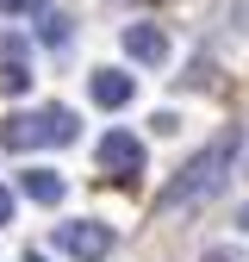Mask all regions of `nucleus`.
<instances>
[{
  "mask_svg": "<svg viewBox=\"0 0 249 262\" xmlns=\"http://www.w3.org/2000/svg\"><path fill=\"white\" fill-rule=\"evenodd\" d=\"M237 150H243V138H237V131H225V138H212L200 156H187V162H181V175L162 187L156 212H162V219H175V212H193V206H206L212 193L231 181V162H237Z\"/></svg>",
  "mask_w": 249,
  "mask_h": 262,
  "instance_id": "f257e3e1",
  "label": "nucleus"
},
{
  "mask_svg": "<svg viewBox=\"0 0 249 262\" xmlns=\"http://www.w3.org/2000/svg\"><path fill=\"white\" fill-rule=\"evenodd\" d=\"M7 150H44V144H75V113L69 106H38V113H13L0 125Z\"/></svg>",
  "mask_w": 249,
  "mask_h": 262,
  "instance_id": "f03ea898",
  "label": "nucleus"
},
{
  "mask_svg": "<svg viewBox=\"0 0 249 262\" xmlns=\"http://www.w3.org/2000/svg\"><path fill=\"white\" fill-rule=\"evenodd\" d=\"M56 250L75 256V262H106V256H112V231H106V225H93V219L56 225Z\"/></svg>",
  "mask_w": 249,
  "mask_h": 262,
  "instance_id": "7ed1b4c3",
  "label": "nucleus"
},
{
  "mask_svg": "<svg viewBox=\"0 0 249 262\" xmlns=\"http://www.w3.org/2000/svg\"><path fill=\"white\" fill-rule=\"evenodd\" d=\"M100 169H106L112 181H131V175L143 169V144L131 138V131H106V138H100Z\"/></svg>",
  "mask_w": 249,
  "mask_h": 262,
  "instance_id": "20e7f679",
  "label": "nucleus"
},
{
  "mask_svg": "<svg viewBox=\"0 0 249 262\" xmlns=\"http://www.w3.org/2000/svg\"><path fill=\"white\" fill-rule=\"evenodd\" d=\"M124 56H137L143 69H162L168 62V31L162 25H124Z\"/></svg>",
  "mask_w": 249,
  "mask_h": 262,
  "instance_id": "39448f33",
  "label": "nucleus"
},
{
  "mask_svg": "<svg viewBox=\"0 0 249 262\" xmlns=\"http://www.w3.org/2000/svg\"><path fill=\"white\" fill-rule=\"evenodd\" d=\"M25 38H19V31H7V38H0V88H7V94H25L31 88V69H25Z\"/></svg>",
  "mask_w": 249,
  "mask_h": 262,
  "instance_id": "423d86ee",
  "label": "nucleus"
},
{
  "mask_svg": "<svg viewBox=\"0 0 249 262\" xmlns=\"http://www.w3.org/2000/svg\"><path fill=\"white\" fill-rule=\"evenodd\" d=\"M87 94H93V106H124V100H131V75H118V69H93Z\"/></svg>",
  "mask_w": 249,
  "mask_h": 262,
  "instance_id": "0eeeda50",
  "label": "nucleus"
},
{
  "mask_svg": "<svg viewBox=\"0 0 249 262\" xmlns=\"http://www.w3.org/2000/svg\"><path fill=\"white\" fill-rule=\"evenodd\" d=\"M19 187H25V200H38V206H56L62 200V175L56 169H25Z\"/></svg>",
  "mask_w": 249,
  "mask_h": 262,
  "instance_id": "6e6552de",
  "label": "nucleus"
},
{
  "mask_svg": "<svg viewBox=\"0 0 249 262\" xmlns=\"http://www.w3.org/2000/svg\"><path fill=\"white\" fill-rule=\"evenodd\" d=\"M44 44H69V19H62V13H44Z\"/></svg>",
  "mask_w": 249,
  "mask_h": 262,
  "instance_id": "1a4fd4ad",
  "label": "nucleus"
},
{
  "mask_svg": "<svg viewBox=\"0 0 249 262\" xmlns=\"http://www.w3.org/2000/svg\"><path fill=\"white\" fill-rule=\"evenodd\" d=\"M44 0H0V13H38Z\"/></svg>",
  "mask_w": 249,
  "mask_h": 262,
  "instance_id": "9d476101",
  "label": "nucleus"
},
{
  "mask_svg": "<svg viewBox=\"0 0 249 262\" xmlns=\"http://www.w3.org/2000/svg\"><path fill=\"white\" fill-rule=\"evenodd\" d=\"M7 219H13V193L0 187V225H7Z\"/></svg>",
  "mask_w": 249,
  "mask_h": 262,
  "instance_id": "9b49d317",
  "label": "nucleus"
},
{
  "mask_svg": "<svg viewBox=\"0 0 249 262\" xmlns=\"http://www.w3.org/2000/svg\"><path fill=\"white\" fill-rule=\"evenodd\" d=\"M206 262H237V256L231 250H206Z\"/></svg>",
  "mask_w": 249,
  "mask_h": 262,
  "instance_id": "f8f14e48",
  "label": "nucleus"
},
{
  "mask_svg": "<svg viewBox=\"0 0 249 262\" xmlns=\"http://www.w3.org/2000/svg\"><path fill=\"white\" fill-rule=\"evenodd\" d=\"M237 225H243V231H249V206H243V212H237Z\"/></svg>",
  "mask_w": 249,
  "mask_h": 262,
  "instance_id": "ddd939ff",
  "label": "nucleus"
},
{
  "mask_svg": "<svg viewBox=\"0 0 249 262\" xmlns=\"http://www.w3.org/2000/svg\"><path fill=\"white\" fill-rule=\"evenodd\" d=\"M25 262H44V256H31V250H25Z\"/></svg>",
  "mask_w": 249,
  "mask_h": 262,
  "instance_id": "4468645a",
  "label": "nucleus"
}]
</instances>
